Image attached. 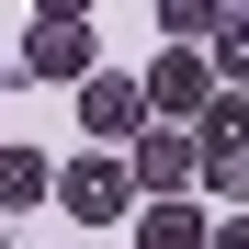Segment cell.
Masks as SVG:
<instances>
[{
    "instance_id": "obj_10",
    "label": "cell",
    "mask_w": 249,
    "mask_h": 249,
    "mask_svg": "<svg viewBox=\"0 0 249 249\" xmlns=\"http://www.w3.org/2000/svg\"><path fill=\"white\" fill-rule=\"evenodd\" d=\"M215 68H227V91H249V0L215 23Z\"/></svg>"
},
{
    "instance_id": "obj_9",
    "label": "cell",
    "mask_w": 249,
    "mask_h": 249,
    "mask_svg": "<svg viewBox=\"0 0 249 249\" xmlns=\"http://www.w3.org/2000/svg\"><path fill=\"white\" fill-rule=\"evenodd\" d=\"M215 0H159V34H181V46H204V57H215Z\"/></svg>"
},
{
    "instance_id": "obj_5",
    "label": "cell",
    "mask_w": 249,
    "mask_h": 249,
    "mask_svg": "<svg viewBox=\"0 0 249 249\" xmlns=\"http://www.w3.org/2000/svg\"><path fill=\"white\" fill-rule=\"evenodd\" d=\"M79 124H91L102 147H136L147 124H159V113H147V79H124V68H102L91 91H79Z\"/></svg>"
},
{
    "instance_id": "obj_3",
    "label": "cell",
    "mask_w": 249,
    "mask_h": 249,
    "mask_svg": "<svg viewBox=\"0 0 249 249\" xmlns=\"http://www.w3.org/2000/svg\"><path fill=\"white\" fill-rule=\"evenodd\" d=\"M215 102H227V91H215V57H204V46H170V57L147 68V113H159V124H204Z\"/></svg>"
},
{
    "instance_id": "obj_2",
    "label": "cell",
    "mask_w": 249,
    "mask_h": 249,
    "mask_svg": "<svg viewBox=\"0 0 249 249\" xmlns=\"http://www.w3.org/2000/svg\"><path fill=\"white\" fill-rule=\"evenodd\" d=\"M12 68H23V79H79V91H91V79H102V68H91V12H34Z\"/></svg>"
},
{
    "instance_id": "obj_4",
    "label": "cell",
    "mask_w": 249,
    "mask_h": 249,
    "mask_svg": "<svg viewBox=\"0 0 249 249\" xmlns=\"http://www.w3.org/2000/svg\"><path fill=\"white\" fill-rule=\"evenodd\" d=\"M193 181H204V136L147 124V136H136V193H147V204H193Z\"/></svg>"
},
{
    "instance_id": "obj_7",
    "label": "cell",
    "mask_w": 249,
    "mask_h": 249,
    "mask_svg": "<svg viewBox=\"0 0 249 249\" xmlns=\"http://www.w3.org/2000/svg\"><path fill=\"white\" fill-rule=\"evenodd\" d=\"M68 170H46V159H34V147H0V204H12V215H34V204H46Z\"/></svg>"
},
{
    "instance_id": "obj_11",
    "label": "cell",
    "mask_w": 249,
    "mask_h": 249,
    "mask_svg": "<svg viewBox=\"0 0 249 249\" xmlns=\"http://www.w3.org/2000/svg\"><path fill=\"white\" fill-rule=\"evenodd\" d=\"M215 249H249V215H227V227H215Z\"/></svg>"
},
{
    "instance_id": "obj_8",
    "label": "cell",
    "mask_w": 249,
    "mask_h": 249,
    "mask_svg": "<svg viewBox=\"0 0 249 249\" xmlns=\"http://www.w3.org/2000/svg\"><path fill=\"white\" fill-rule=\"evenodd\" d=\"M193 136H204V170H227V159H249V91H227L215 113L193 124Z\"/></svg>"
},
{
    "instance_id": "obj_1",
    "label": "cell",
    "mask_w": 249,
    "mask_h": 249,
    "mask_svg": "<svg viewBox=\"0 0 249 249\" xmlns=\"http://www.w3.org/2000/svg\"><path fill=\"white\" fill-rule=\"evenodd\" d=\"M57 204L79 227H124V215H147V193H136V159H113V147H91V159H68V181H57Z\"/></svg>"
},
{
    "instance_id": "obj_6",
    "label": "cell",
    "mask_w": 249,
    "mask_h": 249,
    "mask_svg": "<svg viewBox=\"0 0 249 249\" xmlns=\"http://www.w3.org/2000/svg\"><path fill=\"white\" fill-rule=\"evenodd\" d=\"M136 249H215V215H204V204H147Z\"/></svg>"
}]
</instances>
